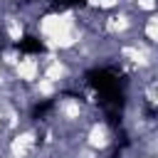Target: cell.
I'll return each mask as SVG.
<instances>
[]
</instances>
